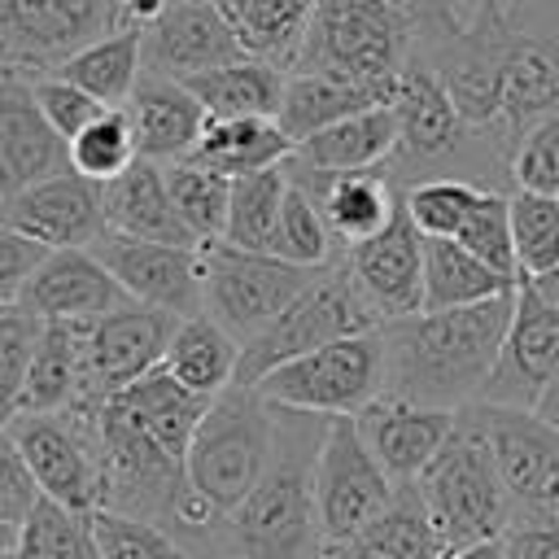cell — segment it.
<instances>
[{
	"instance_id": "cell-1",
	"label": "cell",
	"mask_w": 559,
	"mask_h": 559,
	"mask_svg": "<svg viewBox=\"0 0 559 559\" xmlns=\"http://www.w3.org/2000/svg\"><path fill=\"white\" fill-rule=\"evenodd\" d=\"M511 319L515 293L463 310H419L411 319L384 323V393L450 415L476 406L498 371Z\"/></svg>"
},
{
	"instance_id": "cell-2",
	"label": "cell",
	"mask_w": 559,
	"mask_h": 559,
	"mask_svg": "<svg viewBox=\"0 0 559 559\" xmlns=\"http://www.w3.org/2000/svg\"><path fill=\"white\" fill-rule=\"evenodd\" d=\"M271 406V402H266ZM275 411V450L236 515H227V559H314L323 550L314 467L332 419Z\"/></svg>"
},
{
	"instance_id": "cell-3",
	"label": "cell",
	"mask_w": 559,
	"mask_h": 559,
	"mask_svg": "<svg viewBox=\"0 0 559 559\" xmlns=\"http://www.w3.org/2000/svg\"><path fill=\"white\" fill-rule=\"evenodd\" d=\"M271 450H275V411L262 402L258 389L231 384L210 402L188 445L183 472H188L192 493L218 520H227L258 489L271 463Z\"/></svg>"
},
{
	"instance_id": "cell-4",
	"label": "cell",
	"mask_w": 559,
	"mask_h": 559,
	"mask_svg": "<svg viewBox=\"0 0 559 559\" xmlns=\"http://www.w3.org/2000/svg\"><path fill=\"white\" fill-rule=\"evenodd\" d=\"M415 489L424 498V511H428L445 555L472 550L485 542H502L515 520L507 485L493 467V454L463 411H459L450 441L428 463V472L415 480Z\"/></svg>"
},
{
	"instance_id": "cell-5",
	"label": "cell",
	"mask_w": 559,
	"mask_h": 559,
	"mask_svg": "<svg viewBox=\"0 0 559 559\" xmlns=\"http://www.w3.org/2000/svg\"><path fill=\"white\" fill-rule=\"evenodd\" d=\"M415 26L393 0H319L288 74H332L393 87L411 61Z\"/></svg>"
},
{
	"instance_id": "cell-6",
	"label": "cell",
	"mask_w": 559,
	"mask_h": 559,
	"mask_svg": "<svg viewBox=\"0 0 559 559\" xmlns=\"http://www.w3.org/2000/svg\"><path fill=\"white\" fill-rule=\"evenodd\" d=\"M380 319L371 314V306L362 301L349 266H345V253L323 266V275L258 336L240 349V371H236V384H258L262 376H271L275 367L293 362V358H306L323 345H336V341H349V336H362V332H376Z\"/></svg>"
},
{
	"instance_id": "cell-7",
	"label": "cell",
	"mask_w": 559,
	"mask_h": 559,
	"mask_svg": "<svg viewBox=\"0 0 559 559\" xmlns=\"http://www.w3.org/2000/svg\"><path fill=\"white\" fill-rule=\"evenodd\" d=\"M262 402L280 411H301L319 419H354L384 393V341L380 328L323 345L293 358L253 384Z\"/></svg>"
},
{
	"instance_id": "cell-8",
	"label": "cell",
	"mask_w": 559,
	"mask_h": 559,
	"mask_svg": "<svg viewBox=\"0 0 559 559\" xmlns=\"http://www.w3.org/2000/svg\"><path fill=\"white\" fill-rule=\"evenodd\" d=\"M4 428L17 454L26 459L39 498L74 515L105 511V445L96 428V406H74L57 415H13Z\"/></svg>"
},
{
	"instance_id": "cell-9",
	"label": "cell",
	"mask_w": 559,
	"mask_h": 559,
	"mask_svg": "<svg viewBox=\"0 0 559 559\" xmlns=\"http://www.w3.org/2000/svg\"><path fill=\"white\" fill-rule=\"evenodd\" d=\"M205 319H214L240 349L258 341L323 271L293 266L275 253L205 245Z\"/></svg>"
},
{
	"instance_id": "cell-10",
	"label": "cell",
	"mask_w": 559,
	"mask_h": 559,
	"mask_svg": "<svg viewBox=\"0 0 559 559\" xmlns=\"http://www.w3.org/2000/svg\"><path fill=\"white\" fill-rule=\"evenodd\" d=\"M114 31H122L118 0H0V74L35 83Z\"/></svg>"
},
{
	"instance_id": "cell-11",
	"label": "cell",
	"mask_w": 559,
	"mask_h": 559,
	"mask_svg": "<svg viewBox=\"0 0 559 559\" xmlns=\"http://www.w3.org/2000/svg\"><path fill=\"white\" fill-rule=\"evenodd\" d=\"M485 437L493 467L507 485L511 524H555L559 528V432L533 411L476 402L463 411Z\"/></svg>"
},
{
	"instance_id": "cell-12",
	"label": "cell",
	"mask_w": 559,
	"mask_h": 559,
	"mask_svg": "<svg viewBox=\"0 0 559 559\" xmlns=\"http://www.w3.org/2000/svg\"><path fill=\"white\" fill-rule=\"evenodd\" d=\"M397 485L367 450L354 419H332L319 467H314V507H319V533L328 546H341L358 537L389 502Z\"/></svg>"
},
{
	"instance_id": "cell-13",
	"label": "cell",
	"mask_w": 559,
	"mask_h": 559,
	"mask_svg": "<svg viewBox=\"0 0 559 559\" xmlns=\"http://www.w3.org/2000/svg\"><path fill=\"white\" fill-rule=\"evenodd\" d=\"M92 253L105 262V271L118 280V288L162 314L197 319L205 314V258L201 249L135 240L122 231H105Z\"/></svg>"
},
{
	"instance_id": "cell-14",
	"label": "cell",
	"mask_w": 559,
	"mask_h": 559,
	"mask_svg": "<svg viewBox=\"0 0 559 559\" xmlns=\"http://www.w3.org/2000/svg\"><path fill=\"white\" fill-rule=\"evenodd\" d=\"M175 328H179L175 314L148 310L140 301H127L122 310L87 323V345H83L87 402L83 406H100L122 389H131L135 380H144L148 371H157L166 362Z\"/></svg>"
},
{
	"instance_id": "cell-15",
	"label": "cell",
	"mask_w": 559,
	"mask_h": 559,
	"mask_svg": "<svg viewBox=\"0 0 559 559\" xmlns=\"http://www.w3.org/2000/svg\"><path fill=\"white\" fill-rule=\"evenodd\" d=\"M249 57L218 0H179L144 31V74L192 83L218 66Z\"/></svg>"
},
{
	"instance_id": "cell-16",
	"label": "cell",
	"mask_w": 559,
	"mask_h": 559,
	"mask_svg": "<svg viewBox=\"0 0 559 559\" xmlns=\"http://www.w3.org/2000/svg\"><path fill=\"white\" fill-rule=\"evenodd\" d=\"M0 223L22 231L26 240L44 245L48 253L61 249H92L109 223H105V188L83 179L79 170H61L26 192H17L13 201L0 205Z\"/></svg>"
},
{
	"instance_id": "cell-17",
	"label": "cell",
	"mask_w": 559,
	"mask_h": 559,
	"mask_svg": "<svg viewBox=\"0 0 559 559\" xmlns=\"http://www.w3.org/2000/svg\"><path fill=\"white\" fill-rule=\"evenodd\" d=\"M345 266L380 328L424 310V236L411 227L406 210H397L380 236L345 249Z\"/></svg>"
},
{
	"instance_id": "cell-18",
	"label": "cell",
	"mask_w": 559,
	"mask_h": 559,
	"mask_svg": "<svg viewBox=\"0 0 559 559\" xmlns=\"http://www.w3.org/2000/svg\"><path fill=\"white\" fill-rule=\"evenodd\" d=\"M66 166L70 144L48 127L35 83L22 74H0V205L61 175Z\"/></svg>"
},
{
	"instance_id": "cell-19",
	"label": "cell",
	"mask_w": 559,
	"mask_h": 559,
	"mask_svg": "<svg viewBox=\"0 0 559 559\" xmlns=\"http://www.w3.org/2000/svg\"><path fill=\"white\" fill-rule=\"evenodd\" d=\"M354 424H358L367 450L376 454V463L389 472V480L415 485L428 472V463L441 454V445L450 441L459 415L380 393L362 415H354Z\"/></svg>"
},
{
	"instance_id": "cell-20",
	"label": "cell",
	"mask_w": 559,
	"mask_h": 559,
	"mask_svg": "<svg viewBox=\"0 0 559 559\" xmlns=\"http://www.w3.org/2000/svg\"><path fill=\"white\" fill-rule=\"evenodd\" d=\"M559 380V314L546 310L528 288H515V319L498 358V371L480 402L533 411L546 384Z\"/></svg>"
},
{
	"instance_id": "cell-21",
	"label": "cell",
	"mask_w": 559,
	"mask_h": 559,
	"mask_svg": "<svg viewBox=\"0 0 559 559\" xmlns=\"http://www.w3.org/2000/svg\"><path fill=\"white\" fill-rule=\"evenodd\" d=\"M131 297L105 271L92 249H61L39 262L22 288V306L44 323H96L122 310Z\"/></svg>"
},
{
	"instance_id": "cell-22",
	"label": "cell",
	"mask_w": 559,
	"mask_h": 559,
	"mask_svg": "<svg viewBox=\"0 0 559 559\" xmlns=\"http://www.w3.org/2000/svg\"><path fill=\"white\" fill-rule=\"evenodd\" d=\"M288 175L301 188H310V197L319 201L341 249H354V245L380 236L402 210V188L393 183L389 166L384 170H358V175H314V170L288 166Z\"/></svg>"
},
{
	"instance_id": "cell-23",
	"label": "cell",
	"mask_w": 559,
	"mask_h": 559,
	"mask_svg": "<svg viewBox=\"0 0 559 559\" xmlns=\"http://www.w3.org/2000/svg\"><path fill=\"white\" fill-rule=\"evenodd\" d=\"M122 109L131 118L140 157L162 162V166L192 157V148L201 144L205 122H210V114L201 109V100L183 83L153 79V74H144L135 83V92H131V100Z\"/></svg>"
},
{
	"instance_id": "cell-24",
	"label": "cell",
	"mask_w": 559,
	"mask_h": 559,
	"mask_svg": "<svg viewBox=\"0 0 559 559\" xmlns=\"http://www.w3.org/2000/svg\"><path fill=\"white\" fill-rule=\"evenodd\" d=\"M402 144V122L393 105H376L362 109L319 135H310L306 144H297L288 166L314 170V175H358V170H384L397 157Z\"/></svg>"
},
{
	"instance_id": "cell-25",
	"label": "cell",
	"mask_w": 559,
	"mask_h": 559,
	"mask_svg": "<svg viewBox=\"0 0 559 559\" xmlns=\"http://www.w3.org/2000/svg\"><path fill=\"white\" fill-rule=\"evenodd\" d=\"M105 223H109V231H122L135 240L201 249L170 201L166 166L148 162V157H140L131 170H122L114 183H105Z\"/></svg>"
},
{
	"instance_id": "cell-26",
	"label": "cell",
	"mask_w": 559,
	"mask_h": 559,
	"mask_svg": "<svg viewBox=\"0 0 559 559\" xmlns=\"http://www.w3.org/2000/svg\"><path fill=\"white\" fill-rule=\"evenodd\" d=\"M140 432H148L162 450H170L175 459H188V445L210 411L214 397H201L192 389H183L166 367L148 371L144 380H135L131 389H122L118 397H109Z\"/></svg>"
},
{
	"instance_id": "cell-27",
	"label": "cell",
	"mask_w": 559,
	"mask_h": 559,
	"mask_svg": "<svg viewBox=\"0 0 559 559\" xmlns=\"http://www.w3.org/2000/svg\"><path fill=\"white\" fill-rule=\"evenodd\" d=\"M87 323H44L17 415H57L87 402Z\"/></svg>"
},
{
	"instance_id": "cell-28",
	"label": "cell",
	"mask_w": 559,
	"mask_h": 559,
	"mask_svg": "<svg viewBox=\"0 0 559 559\" xmlns=\"http://www.w3.org/2000/svg\"><path fill=\"white\" fill-rule=\"evenodd\" d=\"M314 559H445V546L424 511V498L415 485H397L393 502L349 542L328 546Z\"/></svg>"
},
{
	"instance_id": "cell-29",
	"label": "cell",
	"mask_w": 559,
	"mask_h": 559,
	"mask_svg": "<svg viewBox=\"0 0 559 559\" xmlns=\"http://www.w3.org/2000/svg\"><path fill=\"white\" fill-rule=\"evenodd\" d=\"M393 87H367V83H349V79H332V74H288L284 105H280L275 122L284 127V135L293 144H306L310 135H319L362 109L389 105Z\"/></svg>"
},
{
	"instance_id": "cell-30",
	"label": "cell",
	"mask_w": 559,
	"mask_h": 559,
	"mask_svg": "<svg viewBox=\"0 0 559 559\" xmlns=\"http://www.w3.org/2000/svg\"><path fill=\"white\" fill-rule=\"evenodd\" d=\"M293 153L297 144L284 135L275 118H210L201 144L183 162H201L227 179H240V175L288 166Z\"/></svg>"
},
{
	"instance_id": "cell-31",
	"label": "cell",
	"mask_w": 559,
	"mask_h": 559,
	"mask_svg": "<svg viewBox=\"0 0 559 559\" xmlns=\"http://www.w3.org/2000/svg\"><path fill=\"white\" fill-rule=\"evenodd\" d=\"M288 74L271 61L240 57L231 66H218L192 83H183L210 118H275L284 105Z\"/></svg>"
},
{
	"instance_id": "cell-32",
	"label": "cell",
	"mask_w": 559,
	"mask_h": 559,
	"mask_svg": "<svg viewBox=\"0 0 559 559\" xmlns=\"http://www.w3.org/2000/svg\"><path fill=\"white\" fill-rule=\"evenodd\" d=\"M249 57L293 70L319 0H218Z\"/></svg>"
},
{
	"instance_id": "cell-33",
	"label": "cell",
	"mask_w": 559,
	"mask_h": 559,
	"mask_svg": "<svg viewBox=\"0 0 559 559\" xmlns=\"http://www.w3.org/2000/svg\"><path fill=\"white\" fill-rule=\"evenodd\" d=\"M162 367H166L183 389H192V393H201V397H218L223 389L236 384L240 345H236L214 319H205V314L179 319Z\"/></svg>"
},
{
	"instance_id": "cell-34",
	"label": "cell",
	"mask_w": 559,
	"mask_h": 559,
	"mask_svg": "<svg viewBox=\"0 0 559 559\" xmlns=\"http://www.w3.org/2000/svg\"><path fill=\"white\" fill-rule=\"evenodd\" d=\"M57 74L70 79L74 87H83L105 109H122L131 100L135 83L144 79V31H114L105 39L87 44L83 52H74Z\"/></svg>"
},
{
	"instance_id": "cell-35",
	"label": "cell",
	"mask_w": 559,
	"mask_h": 559,
	"mask_svg": "<svg viewBox=\"0 0 559 559\" xmlns=\"http://www.w3.org/2000/svg\"><path fill=\"white\" fill-rule=\"evenodd\" d=\"M507 293L515 284L476 262L459 240H424V310H463Z\"/></svg>"
},
{
	"instance_id": "cell-36",
	"label": "cell",
	"mask_w": 559,
	"mask_h": 559,
	"mask_svg": "<svg viewBox=\"0 0 559 559\" xmlns=\"http://www.w3.org/2000/svg\"><path fill=\"white\" fill-rule=\"evenodd\" d=\"M284 197H288V166L231 179V210H227L223 245L249 249V253H271Z\"/></svg>"
},
{
	"instance_id": "cell-37",
	"label": "cell",
	"mask_w": 559,
	"mask_h": 559,
	"mask_svg": "<svg viewBox=\"0 0 559 559\" xmlns=\"http://www.w3.org/2000/svg\"><path fill=\"white\" fill-rule=\"evenodd\" d=\"M166 183H170V201H175L183 227L192 231V240L201 249L223 245L227 210H231V179L201 166V162H170Z\"/></svg>"
},
{
	"instance_id": "cell-38",
	"label": "cell",
	"mask_w": 559,
	"mask_h": 559,
	"mask_svg": "<svg viewBox=\"0 0 559 559\" xmlns=\"http://www.w3.org/2000/svg\"><path fill=\"white\" fill-rule=\"evenodd\" d=\"M271 253L284 258V262H293V266H310V271H323V266H332L345 253L336 245V236H332L319 201L293 175H288V197H284V210H280V227H275Z\"/></svg>"
},
{
	"instance_id": "cell-39",
	"label": "cell",
	"mask_w": 559,
	"mask_h": 559,
	"mask_svg": "<svg viewBox=\"0 0 559 559\" xmlns=\"http://www.w3.org/2000/svg\"><path fill=\"white\" fill-rule=\"evenodd\" d=\"M480 197H485V188H476L467 179H419V183L402 188V210L424 240H459V231L467 227Z\"/></svg>"
},
{
	"instance_id": "cell-40",
	"label": "cell",
	"mask_w": 559,
	"mask_h": 559,
	"mask_svg": "<svg viewBox=\"0 0 559 559\" xmlns=\"http://www.w3.org/2000/svg\"><path fill=\"white\" fill-rule=\"evenodd\" d=\"M13 559H100L96 537H92V515H74L39 498L26 524L17 528Z\"/></svg>"
},
{
	"instance_id": "cell-41",
	"label": "cell",
	"mask_w": 559,
	"mask_h": 559,
	"mask_svg": "<svg viewBox=\"0 0 559 559\" xmlns=\"http://www.w3.org/2000/svg\"><path fill=\"white\" fill-rule=\"evenodd\" d=\"M135 162H140V148H135V131H131L127 109H105L92 127H83L70 140V170H79L83 179H92L100 188L114 183Z\"/></svg>"
},
{
	"instance_id": "cell-42",
	"label": "cell",
	"mask_w": 559,
	"mask_h": 559,
	"mask_svg": "<svg viewBox=\"0 0 559 559\" xmlns=\"http://www.w3.org/2000/svg\"><path fill=\"white\" fill-rule=\"evenodd\" d=\"M511 240L520 280L559 266V197L511 192Z\"/></svg>"
},
{
	"instance_id": "cell-43",
	"label": "cell",
	"mask_w": 559,
	"mask_h": 559,
	"mask_svg": "<svg viewBox=\"0 0 559 559\" xmlns=\"http://www.w3.org/2000/svg\"><path fill=\"white\" fill-rule=\"evenodd\" d=\"M39 336H44V319H35L22 301L0 310V428L17 415V402H22Z\"/></svg>"
},
{
	"instance_id": "cell-44",
	"label": "cell",
	"mask_w": 559,
	"mask_h": 559,
	"mask_svg": "<svg viewBox=\"0 0 559 559\" xmlns=\"http://www.w3.org/2000/svg\"><path fill=\"white\" fill-rule=\"evenodd\" d=\"M459 245L485 262L489 271H498L502 280L520 284L515 271V240H511V192H485L480 205L472 210L467 227L459 231Z\"/></svg>"
},
{
	"instance_id": "cell-45",
	"label": "cell",
	"mask_w": 559,
	"mask_h": 559,
	"mask_svg": "<svg viewBox=\"0 0 559 559\" xmlns=\"http://www.w3.org/2000/svg\"><path fill=\"white\" fill-rule=\"evenodd\" d=\"M511 175V192H542V197H559V114L533 122L507 162Z\"/></svg>"
},
{
	"instance_id": "cell-46",
	"label": "cell",
	"mask_w": 559,
	"mask_h": 559,
	"mask_svg": "<svg viewBox=\"0 0 559 559\" xmlns=\"http://www.w3.org/2000/svg\"><path fill=\"white\" fill-rule=\"evenodd\" d=\"M92 537H96L100 559H188L170 533L144 520H131V515H114V511L92 515Z\"/></svg>"
},
{
	"instance_id": "cell-47",
	"label": "cell",
	"mask_w": 559,
	"mask_h": 559,
	"mask_svg": "<svg viewBox=\"0 0 559 559\" xmlns=\"http://www.w3.org/2000/svg\"><path fill=\"white\" fill-rule=\"evenodd\" d=\"M35 100H39L48 127H52L66 144H70L83 127H92V122L105 114L100 100H92L83 87H74V83L61 79V74H44V79H35Z\"/></svg>"
},
{
	"instance_id": "cell-48",
	"label": "cell",
	"mask_w": 559,
	"mask_h": 559,
	"mask_svg": "<svg viewBox=\"0 0 559 559\" xmlns=\"http://www.w3.org/2000/svg\"><path fill=\"white\" fill-rule=\"evenodd\" d=\"M35 502H39V485H35L26 459L17 454L9 428H0V520L22 528L26 515L35 511Z\"/></svg>"
},
{
	"instance_id": "cell-49",
	"label": "cell",
	"mask_w": 559,
	"mask_h": 559,
	"mask_svg": "<svg viewBox=\"0 0 559 559\" xmlns=\"http://www.w3.org/2000/svg\"><path fill=\"white\" fill-rule=\"evenodd\" d=\"M44 258H48L44 245H35L22 231H13V227L0 223V310H9V306L22 301V288L39 271Z\"/></svg>"
},
{
	"instance_id": "cell-50",
	"label": "cell",
	"mask_w": 559,
	"mask_h": 559,
	"mask_svg": "<svg viewBox=\"0 0 559 559\" xmlns=\"http://www.w3.org/2000/svg\"><path fill=\"white\" fill-rule=\"evenodd\" d=\"M502 559H559L555 524H511L502 537Z\"/></svg>"
},
{
	"instance_id": "cell-51",
	"label": "cell",
	"mask_w": 559,
	"mask_h": 559,
	"mask_svg": "<svg viewBox=\"0 0 559 559\" xmlns=\"http://www.w3.org/2000/svg\"><path fill=\"white\" fill-rule=\"evenodd\" d=\"M520 288H528L546 310L559 314V266H550V271H542V275H533V280H520Z\"/></svg>"
},
{
	"instance_id": "cell-52",
	"label": "cell",
	"mask_w": 559,
	"mask_h": 559,
	"mask_svg": "<svg viewBox=\"0 0 559 559\" xmlns=\"http://www.w3.org/2000/svg\"><path fill=\"white\" fill-rule=\"evenodd\" d=\"M533 415H537L542 424H550V428L559 432V380H555V384H546V393L537 397V406H533Z\"/></svg>"
},
{
	"instance_id": "cell-53",
	"label": "cell",
	"mask_w": 559,
	"mask_h": 559,
	"mask_svg": "<svg viewBox=\"0 0 559 559\" xmlns=\"http://www.w3.org/2000/svg\"><path fill=\"white\" fill-rule=\"evenodd\" d=\"M445 559H502V542H485V546H472V550H454Z\"/></svg>"
},
{
	"instance_id": "cell-54",
	"label": "cell",
	"mask_w": 559,
	"mask_h": 559,
	"mask_svg": "<svg viewBox=\"0 0 559 559\" xmlns=\"http://www.w3.org/2000/svg\"><path fill=\"white\" fill-rule=\"evenodd\" d=\"M13 550H17V528L0 520V559H13Z\"/></svg>"
},
{
	"instance_id": "cell-55",
	"label": "cell",
	"mask_w": 559,
	"mask_h": 559,
	"mask_svg": "<svg viewBox=\"0 0 559 559\" xmlns=\"http://www.w3.org/2000/svg\"><path fill=\"white\" fill-rule=\"evenodd\" d=\"M170 4H179V0H170Z\"/></svg>"
}]
</instances>
